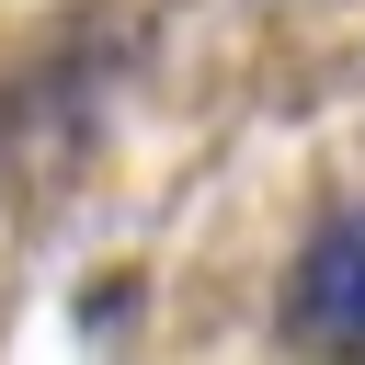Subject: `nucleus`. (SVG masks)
<instances>
[{
  "instance_id": "nucleus-1",
  "label": "nucleus",
  "mask_w": 365,
  "mask_h": 365,
  "mask_svg": "<svg viewBox=\"0 0 365 365\" xmlns=\"http://www.w3.org/2000/svg\"><path fill=\"white\" fill-rule=\"evenodd\" d=\"M285 319L297 342H331V354H365V205L331 217L308 251H297V285H285Z\"/></svg>"
}]
</instances>
